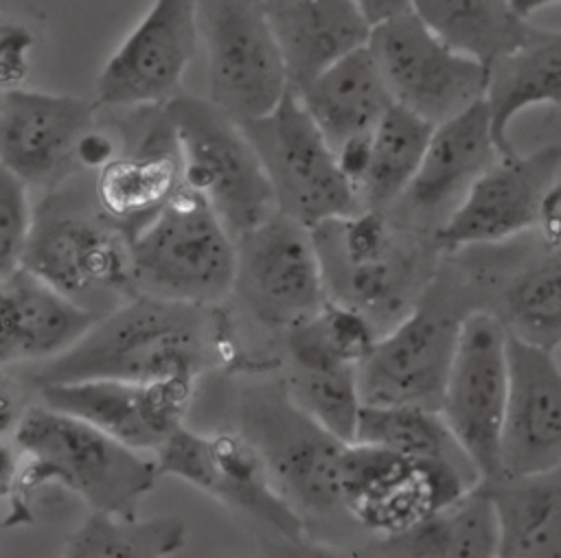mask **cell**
Instances as JSON below:
<instances>
[{
  "mask_svg": "<svg viewBox=\"0 0 561 558\" xmlns=\"http://www.w3.org/2000/svg\"><path fill=\"white\" fill-rule=\"evenodd\" d=\"M221 326L213 306L138 293L103 315L64 354L44 361L37 387L85 379L188 381L224 354Z\"/></svg>",
  "mask_w": 561,
  "mask_h": 558,
  "instance_id": "cell-1",
  "label": "cell"
},
{
  "mask_svg": "<svg viewBox=\"0 0 561 558\" xmlns=\"http://www.w3.org/2000/svg\"><path fill=\"white\" fill-rule=\"evenodd\" d=\"M4 438L26 460L15 486H64L92 512L136 516L160 477L153 455L46 403L20 414Z\"/></svg>",
  "mask_w": 561,
  "mask_h": 558,
  "instance_id": "cell-2",
  "label": "cell"
},
{
  "mask_svg": "<svg viewBox=\"0 0 561 558\" xmlns=\"http://www.w3.org/2000/svg\"><path fill=\"white\" fill-rule=\"evenodd\" d=\"M129 243L142 295L215 306L234 291L237 239L215 208L184 184Z\"/></svg>",
  "mask_w": 561,
  "mask_h": 558,
  "instance_id": "cell-3",
  "label": "cell"
},
{
  "mask_svg": "<svg viewBox=\"0 0 561 558\" xmlns=\"http://www.w3.org/2000/svg\"><path fill=\"white\" fill-rule=\"evenodd\" d=\"M182 184L204 197L234 239L278 210L265 166L239 120L210 98L180 94L162 105Z\"/></svg>",
  "mask_w": 561,
  "mask_h": 558,
  "instance_id": "cell-4",
  "label": "cell"
},
{
  "mask_svg": "<svg viewBox=\"0 0 561 558\" xmlns=\"http://www.w3.org/2000/svg\"><path fill=\"white\" fill-rule=\"evenodd\" d=\"M327 300L364 315L379 335L401 322L421 293V258L379 210L327 219L311 228Z\"/></svg>",
  "mask_w": 561,
  "mask_h": 558,
  "instance_id": "cell-5",
  "label": "cell"
},
{
  "mask_svg": "<svg viewBox=\"0 0 561 558\" xmlns=\"http://www.w3.org/2000/svg\"><path fill=\"white\" fill-rule=\"evenodd\" d=\"M241 127L252 140L285 214L313 228L327 219L364 210L333 147L294 90L270 114L243 120Z\"/></svg>",
  "mask_w": 561,
  "mask_h": 558,
  "instance_id": "cell-6",
  "label": "cell"
},
{
  "mask_svg": "<svg viewBox=\"0 0 561 558\" xmlns=\"http://www.w3.org/2000/svg\"><path fill=\"white\" fill-rule=\"evenodd\" d=\"M20 265L99 317L138 295L129 234L103 210L37 214Z\"/></svg>",
  "mask_w": 561,
  "mask_h": 558,
  "instance_id": "cell-7",
  "label": "cell"
},
{
  "mask_svg": "<svg viewBox=\"0 0 561 558\" xmlns=\"http://www.w3.org/2000/svg\"><path fill=\"white\" fill-rule=\"evenodd\" d=\"M465 462H414L392 449L348 442L342 453V505L368 530L392 536L478 486Z\"/></svg>",
  "mask_w": 561,
  "mask_h": 558,
  "instance_id": "cell-8",
  "label": "cell"
},
{
  "mask_svg": "<svg viewBox=\"0 0 561 558\" xmlns=\"http://www.w3.org/2000/svg\"><path fill=\"white\" fill-rule=\"evenodd\" d=\"M506 400L508 330L497 313L469 309L438 411L476 464L482 481L502 475Z\"/></svg>",
  "mask_w": 561,
  "mask_h": 558,
  "instance_id": "cell-9",
  "label": "cell"
},
{
  "mask_svg": "<svg viewBox=\"0 0 561 558\" xmlns=\"http://www.w3.org/2000/svg\"><path fill=\"white\" fill-rule=\"evenodd\" d=\"M368 48L392 101L434 125L486 94L489 68L445 44L414 11L375 24Z\"/></svg>",
  "mask_w": 561,
  "mask_h": 558,
  "instance_id": "cell-10",
  "label": "cell"
},
{
  "mask_svg": "<svg viewBox=\"0 0 561 558\" xmlns=\"http://www.w3.org/2000/svg\"><path fill=\"white\" fill-rule=\"evenodd\" d=\"M210 101L234 120L270 114L291 90L263 0H197Z\"/></svg>",
  "mask_w": 561,
  "mask_h": 558,
  "instance_id": "cell-11",
  "label": "cell"
},
{
  "mask_svg": "<svg viewBox=\"0 0 561 558\" xmlns=\"http://www.w3.org/2000/svg\"><path fill=\"white\" fill-rule=\"evenodd\" d=\"M153 457L160 475H171L199 488L254 519L278 538L302 543L305 525L300 514L280 495L263 455L248 435H206L182 425Z\"/></svg>",
  "mask_w": 561,
  "mask_h": 558,
  "instance_id": "cell-12",
  "label": "cell"
},
{
  "mask_svg": "<svg viewBox=\"0 0 561 558\" xmlns=\"http://www.w3.org/2000/svg\"><path fill=\"white\" fill-rule=\"evenodd\" d=\"M234 291L270 326L289 328L327 302L311 228L274 210L237 239Z\"/></svg>",
  "mask_w": 561,
  "mask_h": 558,
  "instance_id": "cell-13",
  "label": "cell"
},
{
  "mask_svg": "<svg viewBox=\"0 0 561 558\" xmlns=\"http://www.w3.org/2000/svg\"><path fill=\"white\" fill-rule=\"evenodd\" d=\"M467 311L419 302L377 337L357 368L364 405H414L440 409Z\"/></svg>",
  "mask_w": 561,
  "mask_h": 558,
  "instance_id": "cell-14",
  "label": "cell"
},
{
  "mask_svg": "<svg viewBox=\"0 0 561 558\" xmlns=\"http://www.w3.org/2000/svg\"><path fill=\"white\" fill-rule=\"evenodd\" d=\"M199 33L197 0H153L96 77L105 107H162L182 94Z\"/></svg>",
  "mask_w": 561,
  "mask_h": 558,
  "instance_id": "cell-15",
  "label": "cell"
},
{
  "mask_svg": "<svg viewBox=\"0 0 561 558\" xmlns=\"http://www.w3.org/2000/svg\"><path fill=\"white\" fill-rule=\"evenodd\" d=\"M561 168V144L500 155L436 230L443 249L489 245L539 225Z\"/></svg>",
  "mask_w": 561,
  "mask_h": 558,
  "instance_id": "cell-16",
  "label": "cell"
},
{
  "mask_svg": "<svg viewBox=\"0 0 561 558\" xmlns=\"http://www.w3.org/2000/svg\"><path fill=\"white\" fill-rule=\"evenodd\" d=\"M193 385L188 381L85 379L39 385L42 403L103 429L123 444L156 455L184 425Z\"/></svg>",
  "mask_w": 561,
  "mask_h": 558,
  "instance_id": "cell-17",
  "label": "cell"
},
{
  "mask_svg": "<svg viewBox=\"0 0 561 558\" xmlns=\"http://www.w3.org/2000/svg\"><path fill=\"white\" fill-rule=\"evenodd\" d=\"M263 455L280 495L298 510L331 512L342 505V442L285 394L280 403H263L248 435Z\"/></svg>",
  "mask_w": 561,
  "mask_h": 558,
  "instance_id": "cell-18",
  "label": "cell"
},
{
  "mask_svg": "<svg viewBox=\"0 0 561 558\" xmlns=\"http://www.w3.org/2000/svg\"><path fill=\"white\" fill-rule=\"evenodd\" d=\"M96 101L44 90L0 94V162L28 186L59 179L77 160L79 140L94 127Z\"/></svg>",
  "mask_w": 561,
  "mask_h": 558,
  "instance_id": "cell-19",
  "label": "cell"
},
{
  "mask_svg": "<svg viewBox=\"0 0 561 558\" xmlns=\"http://www.w3.org/2000/svg\"><path fill=\"white\" fill-rule=\"evenodd\" d=\"M557 466H561V368L552 350L508 333L502 475H530Z\"/></svg>",
  "mask_w": 561,
  "mask_h": 558,
  "instance_id": "cell-20",
  "label": "cell"
},
{
  "mask_svg": "<svg viewBox=\"0 0 561 558\" xmlns=\"http://www.w3.org/2000/svg\"><path fill=\"white\" fill-rule=\"evenodd\" d=\"M101 317L50 282L15 267L0 276V363L50 361L81 341Z\"/></svg>",
  "mask_w": 561,
  "mask_h": 558,
  "instance_id": "cell-21",
  "label": "cell"
},
{
  "mask_svg": "<svg viewBox=\"0 0 561 558\" xmlns=\"http://www.w3.org/2000/svg\"><path fill=\"white\" fill-rule=\"evenodd\" d=\"M296 92L342 57L364 48L373 24L353 0H263Z\"/></svg>",
  "mask_w": 561,
  "mask_h": 558,
  "instance_id": "cell-22",
  "label": "cell"
},
{
  "mask_svg": "<svg viewBox=\"0 0 561 558\" xmlns=\"http://www.w3.org/2000/svg\"><path fill=\"white\" fill-rule=\"evenodd\" d=\"M497 158L491 112L482 98L434 127L421 166L401 199L416 212L454 208Z\"/></svg>",
  "mask_w": 561,
  "mask_h": 558,
  "instance_id": "cell-23",
  "label": "cell"
},
{
  "mask_svg": "<svg viewBox=\"0 0 561 558\" xmlns=\"http://www.w3.org/2000/svg\"><path fill=\"white\" fill-rule=\"evenodd\" d=\"M182 186L173 131L160 107L158 120L131 155H116L99 168L96 201L129 236Z\"/></svg>",
  "mask_w": 561,
  "mask_h": 558,
  "instance_id": "cell-24",
  "label": "cell"
},
{
  "mask_svg": "<svg viewBox=\"0 0 561 558\" xmlns=\"http://www.w3.org/2000/svg\"><path fill=\"white\" fill-rule=\"evenodd\" d=\"M296 96L333 151L370 136L394 105L368 44L329 66L296 90Z\"/></svg>",
  "mask_w": 561,
  "mask_h": 558,
  "instance_id": "cell-25",
  "label": "cell"
},
{
  "mask_svg": "<svg viewBox=\"0 0 561 558\" xmlns=\"http://www.w3.org/2000/svg\"><path fill=\"white\" fill-rule=\"evenodd\" d=\"M484 101L491 112L500 155L517 153L508 129L533 105L561 107V31L533 26L528 37L489 66Z\"/></svg>",
  "mask_w": 561,
  "mask_h": 558,
  "instance_id": "cell-26",
  "label": "cell"
},
{
  "mask_svg": "<svg viewBox=\"0 0 561 558\" xmlns=\"http://www.w3.org/2000/svg\"><path fill=\"white\" fill-rule=\"evenodd\" d=\"M480 484L497 512V558H561V466Z\"/></svg>",
  "mask_w": 561,
  "mask_h": 558,
  "instance_id": "cell-27",
  "label": "cell"
},
{
  "mask_svg": "<svg viewBox=\"0 0 561 558\" xmlns=\"http://www.w3.org/2000/svg\"><path fill=\"white\" fill-rule=\"evenodd\" d=\"M381 554L412 558H497L500 523L489 490L478 484L408 530L381 536Z\"/></svg>",
  "mask_w": 561,
  "mask_h": 558,
  "instance_id": "cell-28",
  "label": "cell"
},
{
  "mask_svg": "<svg viewBox=\"0 0 561 558\" xmlns=\"http://www.w3.org/2000/svg\"><path fill=\"white\" fill-rule=\"evenodd\" d=\"M412 11L445 44L486 68L533 31L511 0H412Z\"/></svg>",
  "mask_w": 561,
  "mask_h": 558,
  "instance_id": "cell-29",
  "label": "cell"
},
{
  "mask_svg": "<svg viewBox=\"0 0 561 558\" xmlns=\"http://www.w3.org/2000/svg\"><path fill=\"white\" fill-rule=\"evenodd\" d=\"M434 127V123L397 103L383 114L370 136V160L359 184L364 210L388 212L405 195Z\"/></svg>",
  "mask_w": 561,
  "mask_h": 558,
  "instance_id": "cell-30",
  "label": "cell"
},
{
  "mask_svg": "<svg viewBox=\"0 0 561 558\" xmlns=\"http://www.w3.org/2000/svg\"><path fill=\"white\" fill-rule=\"evenodd\" d=\"M186 545V523L178 516L138 519L90 512L68 536L64 556L70 558H162Z\"/></svg>",
  "mask_w": 561,
  "mask_h": 558,
  "instance_id": "cell-31",
  "label": "cell"
},
{
  "mask_svg": "<svg viewBox=\"0 0 561 558\" xmlns=\"http://www.w3.org/2000/svg\"><path fill=\"white\" fill-rule=\"evenodd\" d=\"M353 442L379 444L414 462L473 464L440 411L414 405H362Z\"/></svg>",
  "mask_w": 561,
  "mask_h": 558,
  "instance_id": "cell-32",
  "label": "cell"
},
{
  "mask_svg": "<svg viewBox=\"0 0 561 558\" xmlns=\"http://www.w3.org/2000/svg\"><path fill=\"white\" fill-rule=\"evenodd\" d=\"M506 330L528 344L561 346V252L522 271L502 293Z\"/></svg>",
  "mask_w": 561,
  "mask_h": 558,
  "instance_id": "cell-33",
  "label": "cell"
},
{
  "mask_svg": "<svg viewBox=\"0 0 561 558\" xmlns=\"http://www.w3.org/2000/svg\"><path fill=\"white\" fill-rule=\"evenodd\" d=\"M359 365H287L289 400L342 442H353L362 411Z\"/></svg>",
  "mask_w": 561,
  "mask_h": 558,
  "instance_id": "cell-34",
  "label": "cell"
},
{
  "mask_svg": "<svg viewBox=\"0 0 561 558\" xmlns=\"http://www.w3.org/2000/svg\"><path fill=\"white\" fill-rule=\"evenodd\" d=\"M33 225L28 184L0 166V276L20 267Z\"/></svg>",
  "mask_w": 561,
  "mask_h": 558,
  "instance_id": "cell-35",
  "label": "cell"
},
{
  "mask_svg": "<svg viewBox=\"0 0 561 558\" xmlns=\"http://www.w3.org/2000/svg\"><path fill=\"white\" fill-rule=\"evenodd\" d=\"M0 37L2 85L15 88L28 68V50L33 48V35L20 22H4Z\"/></svg>",
  "mask_w": 561,
  "mask_h": 558,
  "instance_id": "cell-36",
  "label": "cell"
},
{
  "mask_svg": "<svg viewBox=\"0 0 561 558\" xmlns=\"http://www.w3.org/2000/svg\"><path fill=\"white\" fill-rule=\"evenodd\" d=\"M112 158H116L114 153V142L110 136H105L103 131H99L96 127H92L90 131H85V136L79 140L77 147V160L83 166L90 168H101L105 166Z\"/></svg>",
  "mask_w": 561,
  "mask_h": 558,
  "instance_id": "cell-37",
  "label": "cell"
},
{
  "mask_svg": "<svg viewBox=\"0 0 561 558\" xmlns=\"http://www.w3.org/2000/svg\"><path fill=\"white\" fill-rule=\"evenodd\" d=\"M364 18L375 26L412 11V0H353Z\"/></svg>",
  "mask_w": 561,
  "mask_h": 558,
  "instance_id": "cell-38",
  "label": "cell"
},
{
  "mask_svg": "<svg viewBox=\"0 0 561 558\" xmlns=\"http://www.w3.org/2000/svg\"><path fill=\"white\" fill-rule=\"evenodd\" d=\"M513 9L522 15V18H530L533 13H537L539 9L543 7H550V4H561V0H511Z\"/></svg>",
  "mask_w": 561,
  "mask_h": 558,
  "instance_id": "cell-39",
  "label": "cell"
}]
</instances>
